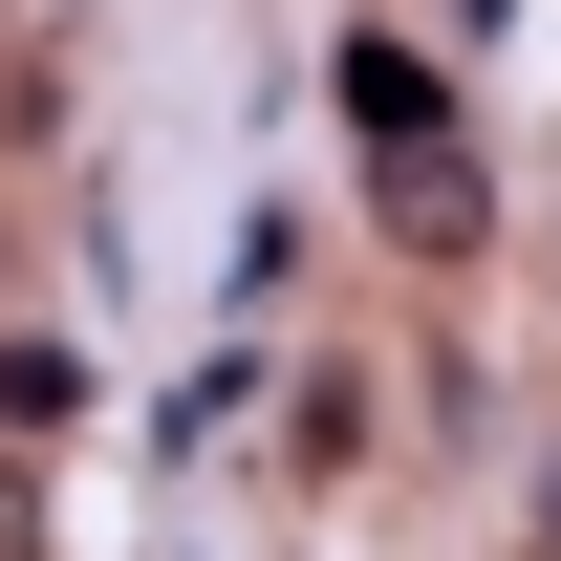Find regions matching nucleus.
I'll use <instances>...</instances> for the list:
<instances>
[{"label":"nucleus","instance_id":"nucleus-1","mask_svg":"<svg viewBox=\"0 0 561 561\" xmlns=\"http://www.w3.org/2000/svg\"><path fill=\"white\" fill-rule=\"evenodd\" d=\"M367 195H389V238H476V195H454V151H432V87L367 66Z\"/></svg>","mask_w":561,"mask_h":561}]
</instances>
